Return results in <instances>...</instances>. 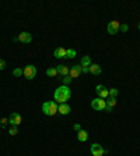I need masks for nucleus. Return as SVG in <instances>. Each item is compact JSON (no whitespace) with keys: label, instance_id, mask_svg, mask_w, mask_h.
<instances>
[{"label":"nucleus","instance_id":"f257e3e1","mask_svg":"<svg viewBox=\"0 0 140 156\" xmlns=\"http://www.w3.org/2000/svg\"><path fill=\"white\" fill-rule=\"evenodd\" d=\"M71 96V92H70V88L66 87V85H62V87L56 88L55 94H53V98H55V102L62 105V103H66L67 100L70 99Z\"/></svg>","mask_w":140,"mask_h":156},{"label":"nucleus","instance_id":"f03ea898","mask_svg":"<svg viewBox=\"0 0 140 156\" xmlns=\"http://www.w3.org/2000/svg\"><path fill=\"white\" fill-rule=\"evenodd\" d=\"M59 110V105H57L55 100H49V102H45L42 105V112L46 116H55Z\"/></svg>","mask_w":140,"mask_h":156},{"label":"nucleus","instance_id":"7ed1b4c3","mask_svg":"<svg viewBox=\"0 0 140 156\" xmlns=\"http://www.w3.org/2000/svg\"><path fill=\"white\" fill-rule=\"evenodd\" d=\"M23 75L25 77L27 80H34L37 77V67L34 64H28L23 69Z\"/></svg>","mask_w":140,"mask_h":156},{"label":"nucleus","instance_id":"20e7f679","mask_svg":"<svg viewBox=\"0 0 140 156\" xmlns=\"http://www.w3.org/2000/svg\"><path fill=\"white\" fill-rule=\"evenodd\" d=\"M91 107H93L94 110H98V112L105 110V107H107V100H105V99H101V98L93 99V100H91Z\"/></svg>","mask_w":140,"mask_h":156},{"label":"nucleus","instance_id":"39448f33","mask_svg":"<svg viewBox=\"0 0 140 156\" xmlns=\"http://www.w3.org/2000/svg\"><path fill=\"white\" fill-rule=\"evenodd\" d=\"M119 28H121V22H119V21H116V20H114V21H111V22L108 24L107 31H108L109 35H115V34H118V32H119Z\"/></svg>","mask_w":140,"mask_h":156},{"label":"nucleus","instance_id":"423d86ee","mask_svg":"<svg viewBox=\"0 0 140 156\" xmlns=\"http://www.w3.org/2000/svg\"><path fill=\"white\" fill-rule=\"evenodd\" d=\"M90 150H91L93 156H104V153H107V150L104 149L100 144H93L90 146Z\"/></svg>","mask_w":140,"mask_h":156},{"label":"nucleus","instance_id":"0eeeda50","mask_svg":"<svg viewBox=\"0 0 140 156\" xmlns=\"http://www.w3.org/2000/svg\"><path fill=\"white\" fill-rule=\"evenodd\" d=\"M95 92H97V95H98V98H101V99H107V98H109V91L104 87V85H97Z\"/></svg>","mask_w":140,"mask_h":156},{"label":"nucleus","instance_id":"6e6552de","mask_svg":"<svg viewBox=\"0 0 140 156\" xmlns=\"http://www.w3.org/2000/svg\"><path fill=\"white\" fill-rule=\"evenodd\" d=\"M21 114H20V113H11V114H10V117H8V123H10V124L13 125V127H17V125H20L21 124Z\"/></svg>","mask_w":140,"mask_h":156},{"label":"nucleus","instance_id":"1a4fd4ad","mask_svg":"<svg viewBox=\"0 0 140 156\" xmlns=\"http://www.w3.org/2000/svg\"><path fill=\"white\" fill-rule=\"evenodd\" d=\"M17 38H18V42H21V43H30V42L32 41L31 34H30V32H25V31L21 32Z\"/></svg>","mask_w":140,"mask_h":156},{"label":"nucleus","instance_id":"9d476101","mask_svg":"<svg viewBox=\"0 0 140 156\" xmlns=\"http://www.w3.org/2000/svg\"><path fill=\"white\" fill-rule=\"evenodd\" d=\"M81 64H76V66H73L71 69H70V73H69V75L71 77V78H77L78 75L81 74Z\"/></svg>","mask_w":140,"mask_h":156},{"label":"nucleus","instance_id":"9b49d317","mask_svg":"<svg viewBox=\"0 0 140 156\" xmlns=\"http://www.w3.org/2000/svg\"><path fill=\"white\" fill-rule=\"evenodd\" d=\"M55 69H56L57 74L63 75V77H66V75H69V73H70V69L67 67V66H64V64H59V66H56Z\"/></svg>","mask_w":140,"mask_h":156},{"label":"nucleus","instance_id":"f8f14e48","mask_svg":"<svg viewBox=\"0 0 140 156\" xmlns=\"http://www.w3.org/2000/svg\"><path fill=\"white\" fill-rule=\"evenodd\" d=\"M105 100H107V107H105V112L111 113V112H112V109H114V106H116V98H111V96H109L108 99H105Z\"/></svg>","mask_w":140,"mask_h":156},{"label":"nucleus","instance_id":"ddd939ff","mask_svg":"<svg viewBox=\"0 0 140 156\" xmlns=\"http://www.w3.org/2000/svg\"><path fill=\"white\" fill-rule=\"evenodd\" d=\"M53 56L56 59H66V49L64 48H57L53 52Z\"/></svg>","mask_w":140,"mask_h":156},{"label":"nucleus","instance_id":"4468645a","mask_svg":"<svg viewBox=\"0 0 140 156\" xmlns=\"http://www.w3.org/2000/svg\"><path fill=\"white\" fill-rule=\"evenodd\" d=\"M77 139H78L80 142L87 141V139H88V132L86 131V130H80V131L77 132Z\"/></svg>","mask_w":140,"mask_h":156},{"label":"nucleus","instance_id":"2eb2a0df","mask_svg":"<svg viewBox=\"0 0 140 156\" xmlns=\"http://www.w3.org/2000/svg\"><path fill=\"white\" fill-rule=\"evenodd\" d=\"M57 112L60 113V114H63V116H66V114L70 113V106L67 103H62V105H59V110Z\"/></svg>","mask_w":140,"mask_h":156},{"label":"nucleus","instance_id":"dca6fc26","mask_svg":"<svg viewBox=\"0 0 140 156\" xmlns=\"http://www.w3.org/2000/svg\"><path fill=\"white\" fill-rule=\"evenodd\" d=\"M90 73L94 74V75H100L101 74V67H100L98 64H95V63H94V64L91 63V66H90Z\"/></svg>","mask_w":140,"mask_h":156},{"label":"nucleus","instance_id":"f3484780","mask_svg":"<svg viewBox=\"0 0 140 156\" xmlns=\"http://www.w3.org/2000/svg\"><path fill=\"white\" fill-rule=\"evenodd\" d=\"M81 67H90L91 66V59H90V56H83L81 57Z\"/></svg>","mask_w":140,"mask_h":156},{"label":"nucleus","instance_id":"a211bd4d","mask_svg":"<svg viewBox=\"0 0 140 156\" xmlns=\"http://www.w3.org/2000/svg\"><path fill=\"white\" fill-rule=\"evenodd\" d=\"M77 56L74 49H66V59H74Z\"/></svg>","mask_w":140,"mask_h":156},{"label":"nucleus","instance_id":"6ab92c4d","mask_svg":"<svg viewBox=\"0 0 140 156\" xmlns=\"http://www.w3.org/2000/svg\"><path fill=\"white\" fill-rule=\"evenodd\" d=\"M46 75H48V77H56L57 75L56 69H53V67H52V69H48L46 70Z\"/></svg>","mask_w":140,"mask_h":156},{"label":"nucleus","instance_id":"aec40b11","mask_svg":"<svg viewBox=\"0 0 140 156\" xmlns=\"http://www.w3.org/2000/svg\"><path fill=\"white\" fill-rule=\"evenodd\" d=\"M108 91H109V96H111V98H116L118 94H119V91H118L116 88H111V89H108Z\"/></svg>","mask_w":140,"mask_h":156},{"label":"nucleus","instance_id":"412c9836","mask_svg":"<svg viewBox=\"0 0 140 156\" xmlns=\"http://www.w3.org/2000/svg\"><path fill=\"white\" fill-rule=\"evenodd\" d=\"M71 77L70 75H66V77H63V85H66V87H69L70 85V82H71Z\"/></svg>","mask_w":140,"mask_h":156},{"label":"nucleus","instance_id":"4be33fe9","mask_svg":"<svg viewBox=\"0 0 140 156\" xmlns=\"http://www.w3.org/2000/svg\"><path fill=\"white\" fill-rule=\"evenodd\" d=\"M13 75L14 77H21L23 75V69H14Z\"/></svg>","mask_w":140,"mask_h":156},{"label":"nucleus","instance_id":"5701e85b","mask_svg":"<svg viewBox=\"0 0 140 156\" xmlns=\"http://www.w3.org/2000/svg\"><path fill=\"white\" fill-rule=\"evenodd\" d=\"M8 134H10V135H17V134H18V128H17V127H11V128H10V131H8Z\"/></svg>","mask_w":140,"mask_h":156},{"label":"nucleus","instance_id":"b1692460","mask_svg":"<svg viewBox=\"0 0 140 156\" xmlns=\"http://www.w3.org/2000/svg\"><path fill=\"white\" fill-rule=\"evenodd\" d=\"M7 124H8V119H1L0 120V127H1V128H4Z\"/></svg>","mask_w":140,"mask_h":156},{"label":"nucleus","instance_id":"393cba45","mask_svg":"<svg viewBox=\"0 0 140 156\" xmlns=\"http://www.w3.org/2000/svg\"><path fill=\"white\" fill-rule=\"evenodd\" d=\"M119 31L127 32V31H129V25H127V24H122V25H121V28H119Z\"/></svg>","mask_w":140,"mask_h":156},{"label":"nucleus","instance_id":"a878e982","mask_svg":"<svg viewBox=\"0 0 140 156\" xmlns=\"http://www.w3.org/2000/svg\"><path fill=\"white\" fill-rule=\"evenodd\" d=\"M4 69H6V62L0 59V70H4Z\"/></svg>","mask_w":140,"mask_h":156},{"label":"nucleus","instance_id":"bb28decb","mask_svg":"<svg viewBox=\"0 0 140 156\" xmlns=\"http://www.w3.org/2000/svg\"><path fill=\"white\" fill-rule=\"evenodd\" d=\"M81 73H83V74H87V73H90V67H83V69H81Z\"/></svg>","mask_w":140,"mask_h":156},{"label":"nucleus","instance_id":"cd10ccee","mask_svg":"<svg viewBox=\"0 0 140 156\" xmlns=\"http://www.w3.org/2000/svg\"><path fill=\"white\" fill-rule=\"evenodd\" d=\"M73 128H74V130H76L77 132H78L80 130H81V127H80V124H74V125H73Z\"/></svg>","mask_w":140,"mask_h":156},{"label":"nucleus","instance_id":"c85d7f7f","mask_svg":"<svg viewBox=\"0 0 140 156\" xmlns=\"http://www.w3.org/2000/svg\"><path fill=\"white\" fill-rule=\"evenodd\" d=\"M139 29H140V24H139Z\"/></svg>","mask_w":140,"mask_h":156}]
</instances>
